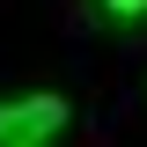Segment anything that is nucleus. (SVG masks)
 <instances>
[{"instance_id":"obj_1","label":"nucleus","mask_w":147,"mask_h":147,"mask_svg":"<svg viewBox=\"0 0 147 147\" xmlns=\"http://www.w3.org/2000/svg\"><path fill=\"white\" fill-rule=\"evenodd\" d=\"M66 96H7L0 103V147H44L66 132Z\"/></svg>"},{"instance_id":"obj_2","label":"nucleus","mask_w":147,"mask_h":147,"mask_svg":"<svg viewBox=\"0 0 147 147\" xmlns=\"http://www.w3.org/2000/svg\"><path fill=\"white\" fill-rule=\"evenodd\" d=\"M103 7H110L118 22H132V15H147V0H103Z\"/></svg>"}]
</instances>
